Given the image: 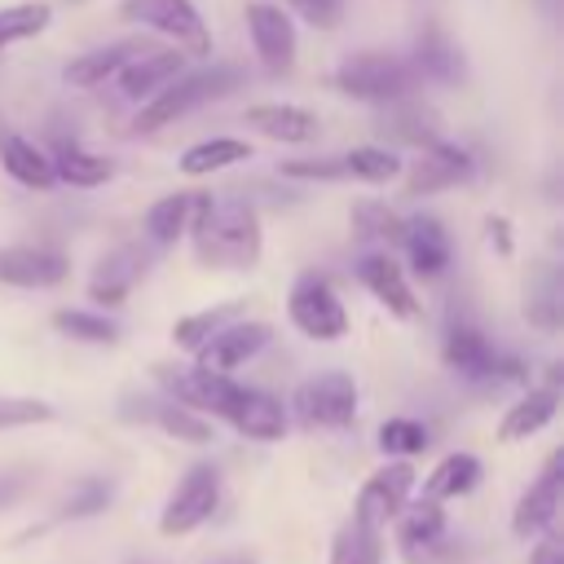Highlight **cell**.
Wrapping results in <instances>:
<instances>
[{"mask_svg":"<svg viewBox=\"0 0 564 564\" xmlns=\"http://www.w3.org/2000/svg\"><path fill=\"white\" fill-rule=\"evenodd\" d=\"M185 234L207 269H256L264 251L260 212L238 194H194Z\"/></svg>","mask_w":564,"mask_h":564,"instance_id":"obj_1","label":"cell"},{"mask_svg":"<svg viewBox=\"0 0 564 564\" xmlns=\"http://www.w3.org/2000/svg\"><path fill=\"white\" fill-rule=\"evenodd\" d=\"M247 70L238 62H212V66H198V70H181L176 79H167L154 97L141 101L137 119H132V137H145V132H159L185 115H194L198 106L207 101H220L229 97L234 88H242Z\"/></svg>","mask_w":564,"mask_h":564,"instance_id":"obj_2","label":"cell"},{"mask_svg":"<svg viewBox=\"0 0 564 564\" xmlns=\"http://www.w3.org/2000/svg\"><path fill=\"white\" fill-rule=\"evenodd\" d=\"M330 84H335L344 97H352V101L388 106V101H397V97H410L423 79H419V70H414L410 57L383 53V48H361V53H348V57L335 66Z\"/></svg>","mask_w":564,"mask_h":564,"instance_id":"obj_3","label":"cell"},{"mask_svg":"<svg viewBox=\"0 0 564 564\" xmlns=\"http://www.w3.org/2000/svg\"><path fill=\"white\" fill-rule=\"evenodd\" d=\"M115 13L123 22H137L154 35H167L172 48H181L185 57H207L212 53V31L198 13L194 0H119Z\"/></svg>","mask_w":564,"mask_h":564,"instance_id":"obj_4","label":"cell"},{"mask_svg":"<svg viewBox=\"0 0 564 564\" xmlns=\"http://www.w3.org/2000/svg\"><path fill=\"white\" fill-rule=\"evenodd\" d=\"M286 317L291 326L313 344H335L348 335V308L335 295V286L322 273H300L286 291Z\"/></svg>","mask_w":564,"mask_h":564,"instance_id":"obj_5","label":"cell"},{"mask_svg":"<svg viewBox=\"0 0 564 564\" xmlns=\"http://www.w3.org/2000/svg\"><path fill=\"white\" fill-rule=\"evenodd\" d=\"M291 414L300 427H348L357 419V379L348 370H317L291 392Z\"/></svg>","mask_w":564,"mask_h":564,"instance_id":"obj_6","label":"cell"},{"mask_svg":"<svg viewBox=\"0 0 564 564\" xmlns=\"http://www.w3.org/2000/svg\"><path fill=\"white\" fill-rule=\"evenodd\" d=\"M216 507H220V471L212 463H194V467H185V476L167 494V502L159 511V533L185 538V533L203 529L216 516Z\"/></svg>","mask_w":564,"mask_h":564,"instance_id":"obj_7","label":"cell"},{"mask_svg":"<svg viewBox=\"0 0 564 564\" xmlns=\"http://www.w3.org/2000/svg\"><path fill=\"white\" fill-rule=\"evenodd\" d=\"M414 480H419V471L410 467V458H388L383 467H375V471L361 480L357 502H352V516H357L361 524H370V529L392 524L397 511L410 502Z\"/></svg>","mask_w":564,"mask_h":564,"instance_id":"obj_8","label":"cell"},{"mask_svg":"<svg viewBox=\"0 0 564 564\" xmlns=\"http://www.w3.org/2000/svg\"><path fill=\"white\" fill-rule=\"evenodd\" d=\"M70 278V256L53 242H4L0 247V286L48 291Z\"/></svg>","mask_w":564,"mask_h":564,"instance_id":"obj_9","label":"cell"},{"mask_svg":"<svg viewBox=\"0 0 564 564\" xmlns=\"http://www.w3.org/2000/svg\"><path fill=\"white\" fill-rule=\"evenodd\" d=\"M269 339H273V326L269 322H256V317H234V322H225L216 335H207L189 357H194V366L198 370H216V375H229V370H238V366H247L256 352H264L269 348Z\"/></svg>","mask_w":564,"mask_h":564,"instance_id":"obj_10","label":"cell"},{"mask_svg":"<svg viewBox=\"0 0 564 564\" xmlns=\"http://www.w3.org/2000/svg\"><path fill=\"white\" fill-rule=\"evenodd\" d=\"M242 18H247V35H251V48H256L260 66L269 75H291L300 40H295V22L286 18V9L273 4V0H251Z\"/></svg>","mask_w":564,"mask_h":564,"instance_id":"obj_11","label":"cell"},{"mask_svg":"<svg viewBox=\"0 0 564 564\" xmlns=\"http://www.w3.org/2000/svg\"><path fill=\"white\" fill-rule=\"evenodd\" d=\"M401 176H405V194L410 198H423V194H441V189L467 185L476 176V159L463 145L436 141V145L419 150V159L410 167H401Z\"/></svg>","mask_w":564,"mask_h":564,"instance_id":"obj_12","label":"cell"},{"mask_svg":"<svg viewBox=\"0 0 564 564\" xmlns=\"http://www.w3.org/2000/svg\"><path fill=\"white\" fill-rule=\"evenodd\" d=\"M441 357H445V366H449L458 379H471V383H485V379H498V375L520 379V370H516L511 361H502V357L494 352V344L485 339V330L471 326V322H454V326L445 330Z\"/></svg>","mask_w":564,"mask_h":564,"instance_id":"obj_13","label":"cell"},{"mask_svg":"<svg viewBox=\"0 0 564 564\" xmlns=\"http://www.w3.org/2000/svg\"><path fill=\"white\" fill-rule=\"evenodd\" d=\"M560 498H564V454L555 449V454L542 463L538 480L520 494V502H516V511H511V533H516V538H538V533H546V529L555 524V516H560Z\"/></svg>","mask_w":564,"mask_h":564,"instance_id":"obj_14","label":"cell"},{"mask_svg":"<svg viewBox=\"0 0 564 564\" xmlns=\"http://www.w3.org/2000/svg\"><path fill=\"white\" fill-rule=\"evenodd\" d=\"M145 269H150V256H145L141 242H119V247H110V251L97 260L93 278H88V300L101 304V308H119V304L132 295V286L145 278Z\"/></svg>","mask_w":564,"mask_h":564,"instance_id":"obj_15","label":"cell"},{"mask_svg":"<svg viewBox=\"0 0 564 564\" xmlns=\"http://www.w3.org/2000/svg\"><path fill=\"white\" fill-rule=\"evenodd\" d=\"M357 282H361L392 317H401V322L419 317V300H414V291H410V278H405V269H401L388 251H366V256L357 260Z\"/></svg>","mask_w":564,"mask_h":564,"instance_id":"obj_16","label":"cell"},{"mask_svg":"<svg viewBox=\"0 0 564 564\" xmlns=\"http://www.w3.org/2000/svg\"><path fill=\"white\" fill-rule=\"evenodd\" d=\"M185 70V53L181 48H141L137 57H128L119 70H115V79H119V93L128 97V101H145V97H154L167 79H176Z\"/></svg>","mask_w":564,"mask_h":564,"instance_id":"obj_17","label":"cell"},{"mask_svg":"<svg viewBox=\"0 0 564 564\" xmlns=\"http://www.w3.org/2000/svg\"><path fill=\"white\" fill-rule=\"evenodd\" d=\"M260 137L269 141H282V145H304L317 137V115L308 106H295V101H260V106H247L242 115Z\"/></svg>","mask_w":564,"mask_h":564,"instance_id":"obj_18","label":"cell"},{"mask_svg":"<svg viewBox=\"0 0 564 564\" xmlns=\"http://www.w3.org/2000/svg\"><path fill=\"white\" fill-rule=\"evenodd\" d=\"M397 242L405 247V260H410V269L419 278H441L445 273V264H449V234H445V225L436 216H410L401 225Z\"/></svg>","mask_w":564,"mask_h":564,"instance_id":"obj_19","label":"cell"},{"mask_svg":"<svg viewBox=\"0 0 564 564\" xmlns=\"http://www.w3.org/2000/svg\"><path fill=\"white\" fill-rule=\"evenodd\" d=\"M379 128H383V137H392V141H401V145H414V150H427V145L441 141V115H436L432 106H423L414 93L388 101Z\"/></svg>","mask_w":564,"mask_h":564,"instance_id":"obj_20","label":"cell"},{"mask_svg":"<svg viewBox=\"0 0 564 564\" xmlns=\"http://www.w3.org/2000/svg\"><path fill=\"white\" fill-rule=\"evenodd\" d=\"M555 414H560V388H555V383L529 388L516 405H507V414H502V423H498V441H502V445L529 441V436H538Z\"/></svg>","mask_w":564,"mask_h":564,"instance_id":"obj_21","label":"cell"},{"mask_svg":"<svg viewBox=\"0 0 564 564\" xmlns=\"http://www.w3.org/2000/svg\"><path fill=\"white\" fill-rule=\"evenodd\" d=\"M410 62H414L419 79H427V84H458V79L467 75V66H463V48H458L441 26H423V31L414 35V53H410Z\"/></svg>","mask_w":564,"mask_h":564,"instance_id":"obj_22","label":"cell"},{"mask_svg":"<svg viewBox=\"0 0 564 564\" xmlns=\"http://www.w3.org/2000/svg\"><path fill=\"white\" fill-rule=\"evenodd\" d=\"M229 427H234L238 436H247V441H264V445H269V441H282V432H286V410H282V401H278L273 392H264V388H242Z\"/></svg>","mask_w":564,"mask_h":564,"instance_id":"obj_23","label":"cell"},{"mask_svg":"<svg viewBox=\"0 0 564 564\" xmlns=\"http://www.w3.org/2000/svg\"><path fill=\"white\" fill-rule=\"evenodd\" d=\"M128 419H141V423H154L159 432H167L172 441H185V445H207L212 441V419L172 401V397H141V410L128 414Z\"/></svg>","mask_w":564,"mask_h":564,"instance_id":"obj_24","label":"cell"},{"mask_svg":"<svg viewBox=\"0 0 564 564\" xmlns=\"http://www.w3.org/2000/svg\"><path fill=\"white\" fill-rule=\"evenodd\" d=\"M0 167H4L18 185H26V189H48V185H57V181H53V154L40 150L31 137H22V132H13V128L0 132Z\"/></svg>","mask_w":564,"mask_h":564,"instance_id":"obj_25","label":"cell"},{"mask_svg":"<svg viewBox=\"0 0 564 564\" xmlns=\"http://www.w3.org/2000/svg\"><path fill=\"white\" fill-rule=\"evenodd\" d=\"M141 48H145L141 40H115V44L88 48V53H79V57H70V62L62 66V79H66L70 88H97V84H106L128 57H137Z\"/></svg>","mask_w":564,"mask_h":564,"instance_id":"obj_26","label":"cell"},{"mask_svg":"<svg viewBox=\"0 0 564 564\" xmlns=\"http://www.w3.org/2000/svg\"><path fill=\"white\" fill-rule=\"evenodd\" d=\"M480 476H485L480 458L467 454V449H454V454H445V458L423 476V498H432V502L463 498V494H471V489L480 485Z\"/></svg>","mask_w":564,"mask_h":564,"instance_id":"obj_27","label":"cell"},{"mask_svg":"<svg viewBox=\"0 0 564 564\" xmlns=\"http://www.w3.org/2000/svg\"><path fill=\"white\" fill-rule=\"evenodd\" d=\"M115 176V159L97 154V150H84V145H57L53 154V181L62 185H75V189H97Z\"/></svg>","mask_w":564,"mask_h":564,"instance_id":"obj_28","label":"cell"},{"mask_svg":"<svg viewBox=\"0 0 564 564\" xmlns=\"http://www.w3.org/2000/svg\"><path fill=\"white\" fill-rule=\"evenodd\" d=\"M242 159H251V141H242V137H207V141H194L176 159V167L185 176H212V172H225V167H234Z\"/></svg>","mask_w":564,"mask_h":564,"instance_id":"obj_29","label":"cell"},{"mask_svg":"<svg viewBox=\"0 0 564 564\" xmlns=\"http://www.w3.org/2000/svg\"><path fill=\"white\" fill-rule=\"evenodd\" d=\"M445 538V511L441 502L432 498H419V502H405L397 511V542H401V555L405 551H419V546H432Z\"/></svg>","mask_w":564,"mask_h":564,"instance_id":"obj_30","label":"cell"},{"mask_svg":"<svg viewBox=\"0 0 564 564\" xmlns=\"http://www.w3.org/2000/svg\"><path fill=\"white\" fill-rule=\"evenodd\" d=\"M560 308H564V286H560V269L542 264L529 286H524V317L538 330H560Z\"/></svg>","mask_w":564,"mask_h":564,"instance_id":"obj_31","label":"cell"},{"mask_svg":"<svg viewBox=\"0 0 564 564\" xmlns=\"http://www.w3.org/2000/svg\"><path fill=\"white\" fill-rule=\"evenodd\" d=\"M330 564H383V529L348 516L330 538Z\"/></svg>","mask_w":564,"mask_h":564,"instance_id":"obj_32","label":"cell"},{"mask_svg":"<svg viewBox=\"0 0 564 564\" xmlns=\"http://www.w3.org/2000/svg\"><path fill=\"white\" fill-rule=\"evenodd\" d=\"M339 167H344V181H361V185H388L401 176V159L388 150V145H352L339 154Z\"/></svg>","mask_w":564,"mask_h":564,"instance_id":"obj_33","label":"cell"},{"mask_svg":"<svg viewBox=\"0 0 564 564\" xmlns=\"http://www.w3.org/2000/svg\"><path fill=\"white\" fill-rule=\"evenodd\" d=\"M189 207H194V194H185V189H176V194H163V198H154L150 207H145V238L154 242V247H172L181 234H185V225H189Z\"/></svg>","mask_w":564,"mask_h":564,"instance_id":"obj_34","label":"cell"},{"mask_svg":"<svg viewBox=\"0 0 564 564\" xmlns=\"http://www.w3.org/2000/svg\"><path fill=\"white\" fill-rule=\"evenodd\" d=\"M242 313H247V304H242V300H225V304H212V308L185 313V317H176V322H172V344H176L181 352H194L207 335H216L225 322H234V317H242Z\"/></svg>","mask_w":564,"mask_h":564,"instance_id":"obj_35","label":"cell"},{"mask_svg":"<svg viewBox=\"0 0 564 564\" xmlns=\"http://www.w3.org/2000/svg\"><path fill=\"white\" fill-rule=\"evenodd\" d=\"M348 225H352V234L366 238V242H397L405 216H397V212H392L388 203H379V198H357V203L348 207Z\"/></svg>","mask_w":564,"mask_h":564,"instance_id":"obj_36","label":"cell"},{"mask_svg":"<svg viewBox=\"0 0 564 564\" xmlns=\"http://www.w3.org/2000/svg\"><path fill=\"white\" fill-rule=\"evenodd\" d=\"M53 330L66 339H79V344H115L119 339V322L97 308H57Z\"/></svg>","mask_w":564,"mask_h":564,"instance_id":"obj_37","label":"cell"},{"mask_svg":"<svg viewBox=\"0 0 564 564\" xmlns=\"http://www.w3.org/2000/svg\"><path fill=\"white\" fill-rule=\"evenodd\" d=\"M48 22H53V4L48 0H22V4L0 9V53L9 44H22V40L40 35Z\"/></svg>","mask_w":564,"mask_h":564,"instance_id":"obj_38","label":"cell"},{"mask_svg":"<svg viewBox=\"0 0 564 564\" xmlns=\"http://www.w3.org/2000/svg\"><path fill=\"white\" fill-rule=\"evenodd\" d=\"M379 449L388 458H414V454L427 449V427L410 414H392V419L379 423Z\"/></svg>","mask_w":564,"mask_h":564,"instance_id":"obj_39","label":"cell"},{"mask_svg":"<svg viewBox=\"0 0 564 564\" xmlns=\"http://www.w3.org/2000/svg\"><path fill=\"white\" fill-rule=\"evenodd\" d=\"M115 498V485L110 480H97V476H84L62 502H57V520H88L97 511H106Z\"/></svg>","mask_w":564,"mask_h":564,"instance_id":"obj_40","label":"cell"},{"mask_svg":"<svg viewBox=\"0 0 564 564\" xmlns=\"http://www.w3.org/2000/svg\"><path fill=\"white\" fill-rule=\"evenodd\" d=\"M53 405L35 397H0V427H26V423H48Z\"/></svg>","mask_w":564,"mask_h":564,"instance_id":"obj_41","label":"cell"},{"mask_svg":"<svg viewBox=\"0 0 564 564\" xmlns=\"http://www.w3.org/2000/svg\"><path fill=\"white\" fill-rule=\"evenodd\" d=\"M278 172L286 181H344L339 154H326V159H286Z\"/></svg>","mask_w":564,"mask_h":564,"instance_id":"obj_42","label":"cell"},{"mask_svg":"<svg viewBox=\"0 0 564 564\" xmlns=\"http://www.w3.org/2000/svg\"><path fill=\"white\" fill-rule=\"evenodd\" d=\"M308 26H317V31H335L339 22H344V0H286Z\"/></svg>","mask_w":564,"mask_h":564,"instance_id":"obj_43","label":"cell"},{"mask_svg":"<svg viewBox=\"0 0 564 564\" xmlns=\"http://www.w3.org/2000/svg\"><path fill=\"white\" fill-rule=\"evenodd\" d=\"M485 229H489V242L498 247V256H511V220L507 216H489Z\"/></svg>","mask_w":564,"mask_h":564,"instance_id":"obj_44","label":"cell"},{"mask_svg":"<svg viewBox=\"0 0 564 564\" xmlns=\"http://www.w3.org/2000/svg\"><path fill=\"white\" fill-rule=\"evenodd\" d=\"M529 564H564V546H560L555 538H542V542L533 546V555H529Z\"/></svg>","mask_w":564,"mask_h":564,"instance_id":"obj_45","label":"cell"},{"mask_svg":"<svg viewBox=\"0 0 564 564\" xmlns=\"http://www.w3.org/2000/svg\"><path fill=\"white\" fill-rule=\"evenodd\" d=\"M212 564H251V560H242V555H229V560H212Z\"/></svg>","mask_w":564,"mask_h":564,"instance_id":"obj_46","label":"cell"},{"mask_svg":"<svg viewBox=\"0 0 564 564\" xmlns=\"http://www.w3.org/2000/svg\"><path fill=\"white\" fill-rule=\"evenodd\" d=\"M542 4V13H555V0H538Z\"/></svg>","mask_w":564,"mask_h":564,"instance_id":"obj_47","label":"cell"}]
</instances>
